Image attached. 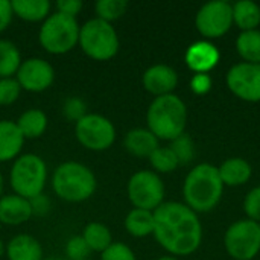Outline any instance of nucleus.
<instances>
[{
    "label": "nucleus",
    "instance_id": "obj_12",
    "mask_svg": "<svg viewBox=\"0 0 260 260\" xmlns=\"http://www.w3.org/2000/svg\"><path fill=\"white\" fill-rule=\"evenodd\" d=\"M227 87L245 102H260V64L238 62L227 73Z\"/></svg>",
    "mask_w": 260,
    "mask_h": 260
},
{
    "label": "nucleus",
    "instance_id": "obj_31",
    "mask_svg": "<svg viewBox=\"0 0 260 260\" xmlns=\"http://www.w3.org/2000/svg\"><path fill=\"white\" fill-rule=\"evenodd\" d=\"M21 87L15 78H2L0 79V105H12L21 94Z\"/></svg>",
    "mask_w": 260,
    "mask_h": 260
},
{
    "label": "nucleus",
    "instance_id": "obj_10",
    "mask_svg": "<svg viewBox=\"0 0 260 260\" xmlns=\"http://www.w3.org/2000/svg\"><path fill=\"white\" fill-rule=\"evenodd\" d=\"M224 247L235 260H253L260 253V224L241 219L233 222L224 236Z\"/></svg>",
    "mask_w": 260,
    "mask_h": 260
},
{
    "label": "nucleus",
    "instance_id": "obj_5",
    "mask_svg": "<svg viewBox=\"0 0 260 260\" xmlns=\"http://www.w3.org/2000/svg\"><path fill=\"white\" fill-rule=\"evenodd\" d=\"M49 171L43 157L34 152H26L12 161L9 171V184L12 193L32 200L44 193Z\"/></svg>",
    "mask_w": 260,
    "mask_h": 260
},
{
    "label": "nucleus",
    "instance_id": "obj_21",
    "mask_svg": "<svg viewBox=\"0 0 260 260\" xmlns=\"http://www.w3.org/2000/svg\"><path fill=\"white\" fill-rule=\"evenodd\" d=\"M17 128L20 129L21 136L26 139H40L49 126L47 114L40 108H29L23 111L18 119L15 120Z\"/></svg>",
    "mask_w": 260,
    "mask_h": 260
},
{
    "label": "nucleus",
    "instance_id": "obj_8",
    "mask_svg": "<svg viewBox=\"0 0 260 260\" xmlns=\"http://www.w3.org/2000/svg\"><path fill=\"white\" fill-rule=\"evenodd\" d=\"M114 123L98 113H87L75 123V136L81 146L93 152L110 149L116 142Z\"/></svg>",
    "mask_w": 260,
    "mask_h": 260
},
{
    "label": "nucleus",
    "instance_id": "obj_19",
    "mask_svg": "<svg viewBox=\"0 0 260 260\" xmlns=\"http://www.w3.org/2000/svg\"><path fill=\"white\" fill-rule=\"evenodd\" d=\"M125 149L137 158H149V155L160 146L158 139L148 128H133L123 139Z\"/></svg>",
    "mask_w": 260,
    "mask_h": 260
},
{
    "label": "nucleus",
    "instance_id": "obj_35",
    "mask_svg": "<svg viewBox=\"0 0 260 260\" xmlns=\"http://www.w3.org/2000/svg\"><path fill=\"white\" fill-rule=\"evenodd\" d=\"M244 212L250 221L260 224V186L251 189L244 200Z\"/></svg>",
    "mask_w": 260,
    "mask_h": 260
},
{
    "label": "nucleus",
    "instance_id": "obj_2",
    "mask_svg": "<svg viewBox=\"0 0 260 260\" xmlns=\"http://www.w3.org/2000/svg\"><path fill=\"white\" fill-rule=\"evenodd\" d=\"M224 184L218 168L209 163L195 166L184 180L183 197L184 204L195 213H207L213 210L222 198Z\"/></svg>",
    "mask_w": 260,
    "mask_h": 260
},
{
    "label": "nucleus",
    "instance_id": "obj_6",
    "mask_svg": "<svg viewBox=\"0 0 260 260\" xmlns=\"http://www.w3.org/2000/svg\"><path fill=\"white\" fill-rule=\"evenodd\" d=\"M78 46L90 59L104 62L117 55L120 49V40L116 27L111 23L94 17L81 24Z\"/></svg>",
    "mask_w": 260,
    "mask_h": 260
},
{
    "label": "nucleus",
    "instance_id": "obj_13",
    "mask_svg": "<svg viewBox=\"0 0 260 260\" xmlns=\"http://www.w3.org/2000/svg\"><path fill=\"white\" fill-rule=\"evenodd\" d=\"M15 79L21 90L29 93H43L53 85L55 69L43 58H26L21 61Z\"/></svg>",
    "mask_w": 260,
    "mask_h": 260
},
{
    "label": "nucleus",
    "instance_id": "obj_7",
    "mask_svg": "<svg viewBox=\"0 0 260 260\" xmlns=\"http://www.w3.org/2000/svg\"><path fill=\"white\" fill-rule=\"evenodd\" d=\"M79 29L78 18L55 11L40 26V46L50 55H66L78 46Z\"/></svg>",
    "mask_w": 260,
    "mask_h": 260
},
{
    "label": "nucleus",
    "instance_id": "obj_34",
    "mask_svg": "<svg viewBox=\"0 0 260 260\" xmlns=\"http://www.w3.org/2000/svg\"><path fill=\"white\" fill-rule=\"evenodd\" d=\"M101 260H137L134 251L122 242H113L102 254Z\"/></svg>",
    "mask_w": 260,
    "mask_h": 260
},
{
    "label": "nucleus",
    "instance_id": "obj_4",
    "mask_svg": "<svg viewBox=\"0 0 260 260\" xmlns=\"http://www.w3.org/2000/svg\"><path fill=\"white\" fill-rule=\"evenodd\" d=\"M53 193L66 203H84L98 189L94 172L79 161H64L58 165L50 178Z\"/></svg>",
    "mask_w": 260,
    "mask_h": 260
},
{
    "label": "nucleus",
    "instance_id": "obj_38",
    "mask_svg": "<svg viewBox=\"0 0 260 260\" xmlns=\"http://www.w3.org/2000/svg\"><path fill=\"white\" fill-rule=\"evenodd\" d=\"M30 203V210H32V216L37 218H43L50 212V200L46 193H41L32 200H29Z\"/></svg>",
    "mask_w": 260,
    "mask_h": 260
},
{
    "label": "nucleus",
    "instance_id": "obj_39",
    "mask_svg": "<svg viewBox=\"0 0 260 260\" xmlns=\"http://www.w3.org/2000/svg\"><path fill=\"white\" fill-rule=\"evenodd\" d=\"M14 17L12 12V6L9 0H0V34L8 29V26L11 24Z\"/></svg>",
    "mask_w": 260,
    "mask_h": 260
},
{
    "label": "nucleus",
    "instance_id": "obj_3",
    "mask_svg": "<svg viewBox=\"0 0 260 260\" xmlns=\"http://www.w3.org/2000/svg\"><path fill=\"white\" fill-rule=\"evenodd\" d=\"M146 128L158 140H175L186 133L187 107L177 94L154 98L146 111Z\"/></svg>",
    "mask_w": 260,
    "mask_h": 260
},
{
    "label": "nucleus",
    "instance_id": "obj_11",
    "mask_svg": "<svg viewBox=\"0 0 260 260\" xmlns=\"http://www.w3.org/2000/svg\"><path fill=\"white\" fill-rule=\"evenodd\" d=\"M195 26L207 40L221 38L233 26V5L225 0H213L203 5L197 12Z\"/></svg>",
    "mask_w": 260,
    "mask_h": 260
},
{
    "label": "nucleus",
    "instance_id": "obj_16",
    "mask_svg": "<svg viewBox=\"0 0 260 260\" xmlns=\"http://www.w3.org/2000/svg\"><path fill=\"white\" fill-rule=\"evenodd\" d=\"M32 218L30 203L15 193L3 195L0 198V224L21 225Z\"/></svg>",
    "mask_w": 260,
    "mask_h": 260
},
{
    "label": "nucleus",
    "instance_id": "obj_40",
    "mask_svg": "<svg viewBox=\"0 0 260 260\" xmlns=\"http://www.w3.org/2000/svg\"><path fill=\"white\" fill-rule=\"evenodd\" d=\"M6 256V244L0 239V257Z\"/></svg>",
    "mask_w": 260,
    "mask_h": 260
},
{
    "label": "nucleus",
    "instance_id": "obj_15",
    "mask_svg": "<svg viewBox=\"0 0 260 260\" xmlns=\"http://www.w3.org/2000/svg\"><path fill=\"white\" fill-rule=\"evenodd\" d=\"M184 61L195 73H209L219 62V50L210 41H197L186 50Z\"/></svg>",
    "mask_w": 260,
    "mask_h": 260
},
{
    "label": "nucleus",
    "instance_id": "obj_43",
    "mask_svg": "<svg viewBox=\"0 0 260 260\" xmlns=\"http://www.w3.org/2000/svg\"><path fill=\"white\" fill-rule=\"evenodd\" d=\"M43 260H66V259H61V257H46V259Z\"/></svg>",
    "mask_w": 260,
    "mask_h": 260
},
{
    "label": "nucleus",
    "instance_id": "obj_26",
    "mask_svg": "<svg viewBox=\"0 0 260 260\" xmlns=\"http://www.w3.org/2000/svg\"><path fill=\"white\" fill-rule=\"evenodd\" d=\"M21 61V53L17 44L0 38V79L15 78Z\"/></svg>",
    "mask_w": 260,
    "mask_h": 260
},
{
    "label": "nucleus",
    "instance_id": "obj_30",
    "mask_svg": "<svg viewBox=\"0 0 260 260\" xmlns=\"http://www.w3.org/2000/svg\"><path fill=\"white\" fill-rule=\"evenodd\" d=\"M169 148L174 151L177 160L180 165H187L193 160L195 155V148H193V142L189 137V134H181L180 137H177L175 140L171 142Z\"/></svg>",
    "mask_w": 260,
    "mask_h": 260
},
{
    "label": "nucleus",
    "instance_id": "obj_44",
    "mask_svg": "<svg viewBox=\"0 0 260 260\" xmlns=\"http://www.w3.org/2000/svg\"><path fill=\"white\" fill-rule=\"evenodd\" d=\"M87 260H91V259H87Z\"/></svg>",
    "mask_w": 260,
    "mask_h": 260
},
{
    "label": "nucleus",
    "instance_id": "obj_22",
    "mask_svg": "<svg viewBox=\"0 0 260 260\" xmlns=\"http://www.w3.org/2000/svg\"><path fill=\"white\" fill-rule=\"evenodd\" d=\"M12 12L23 21L43 23L52 14V3L47 0H12Z\"/></svg>",
    "mask_w": 260,
    "mask_h": 260
},
{
    "label": "nucleus",
    "instance_id": "obj_42",
    "mask_svg": "<svg viewBox=\"0 0 260 260\" xmlns=\"http://www.w3.org/2000/svg\"><path fill=\"white\" fill-rule=\"evenodd\" d=\"M157 260H178L177 257H174V256H163V257H160V259Z\"/></svg>",
    "mask_w": 260,
    "mask_h": 260
},
{
    "label": "nucleus",
    "instance_id": "obj_33",
    "mask_svg": "<svg viewBox=\"0 0 260 260\" xmlns=\"http://www.w3.org/2000/svg\"><path fill=\"white\" fill-rule=\"evenodd\" d=\"M62 114L70 122H78L87 114V104L81 98H69L62 105Z\"/></svg>",
    "mask_w": 260,
    "mask_h": 260
},
{
    "label": "nucleus",
    "instance_id": "obj_28",
    "mask_svg": "<svg viewBox=\"0 0 260 260\" xmlns=\"http://www.w3.org/2000/svg\"><path fill=\"white\" fill-rule=\"evenodd\" d=\"M149 163L155 174H171L180 166L174 151L169 146H158L149 155Z\"/></svg>",
    "mask_w": 260,
    "mask_h": 260
},
{
    "label": "nucleus",
    "instance_id": "obj_17",
    "mask_svg": "<svg viewBox=\"0 0 260 260\" xmlns=\"http://www.w3.org/2000/svg\"><path fill=\"white\" fill-rule=\"evenodd\" d=\"M24 137L17 128L15 122L3 119L0 120V163L14 161L21 155Z\"/></svg>",
    "mask_w": 260,
    "mask_h": 260
},
{
    "label": "nucleus",
    "instance_id": "obj_29",
    "mask_svg": "<svg viewBox=\"0 0 260 260\" xmlns=\"http://www.w3.org/2000/svg\"><path fill=\"white\" fill-rule=\"evenodd\" d=\"M128 9L126 0H99L94 3L96 18H101L107 23H113L125 15Z\"/></svg>",
    "mask_w": 260,
    "mask_h": 260
},
{
    "label": "nucleus",
    "instance_id": "obj_18",
    "mask_svg": "<svg viewBox=\"0 0 260 260\" xmlns=\"http://www.w3.org/2000/svg\"><path fill=\"white\" fill-rule=\"evenodd\" d=\"M8 260H43V247L30 235H15L6 244Z\"/></svg>",
    "mask_w": 260,
    "mask_h": 260
},
{
    "label": "nucleus",
    "instance_id": "obj_24",
    "mask_svg": "<svg viewBox=\"0 0 260 260\" xmlns=\"http://www.w3.org/2000/svg\"><path fill=\"white\" fill-rule=\"evenodd\" d=\"M81 236L84 238V241L87 242L88 248L91 250V253H104L111 244H113V235H111V230L102 224V222H98V221H91L88 222Z\"/></svg>",
    "mask_w": 260,
    "mask_h": 260
},
{
    "label": "nucleus",
    "instance_id": "obj_37",
    "mask_svg": "<svg viewBox=\"0 0 260 260\" xmlns=\"http://www.w3.org/2000/svg\"><path fill=\"white\" fill-rule=\"evenodd\" d=\"M190 88L195 94H206L212 88V78L209 73H195L190 79Z\"/></svg>",
    "mask_w": 260,
    "mask_h": 260
},
{
    "label": "nucleus",
    "instance_id": "obj_14",
    "mask_svg": "<svg viewBox=\"0 0 260 260\" xmlns=\"http://www.w3.org/2000/svg\"><path fill=\"white\" fill-rule=\"evenodd\" d=\"M142 84L143 88L155 98L172 94V91L178 85V75L171 66L154 64L145 70L142 76Z\"/></svg>",
    "mask_w": 260,
    "mask_h": 260
},
{
    "label": "nucleus",
    "instance_id": "obj_25",
    "mask_svg": "<svg viewBox=\"0 0 260 260\" xmlns=\"http://www.w3.org/2000/svg\"><path fill=\"white\" fill-rule=\"evenodd\" d=\"M233 24L242 32L256 30L260 24V6L253 0H241L233 5Z\"/></svg>",
    "mask_w": 260,
    "mask_h": 260
},
{
    "label": "nucleus",
    "instance_id": "obj_36",
    "mask_svg": "<svg viewBox=\"0 0 260 260\" xmlns=\"http://www.w3.org/2000/svg\"><path fill=\"white\" fill-rule=\"evenodd\" d=\"M84 3L81 0H58L55 3V11L69 17L76 18L79 15V12L82 11Z\"/></svg>",
    "mask_w": 260,
    "mask_h": 260
},
{
    "label": "nucleus",
    "instance_id": "obj_23",
    "mask_svg": "<svg viewBox=\"0 0 260 260\" xmlns=\"http://www.w3.org/2000/svg\"><path fill=\"white\" fill-rule=\"evenodd\" d=\"M125 230L133 238H146L154 233V212L131 209L125 216Z\"/></svg>",
    "mask_w": 260,
    "mask_h": 260
},
{
    "label": "nucleus",
    "instance_id": "obj_9",
    "mask_svg": "<svg viewBox=\"0 0 260 260\" xmlns=\"http://www.w3.org/2000/svg\"><path fill=\"white\" fill-rule=\"evenodd\" d=\"M126 195L134 209L154 212L165 203V184L158 174L142 169L129 177Z\"/></svg>",
    "mask_w": 260,
    "mask_h": 260
},
{
    "label": "nucleus",
    "instance_id": "obj_27",
    "mask_svg": "<svg viewBox=\"0 0 260 260\" xmlns=\"http://www.w3.org/2000/svg\"><path fill=\"white\" fill-rule=\"evenodd\" d=\"M236 50L244 62L260 64V30L241 32L236 40Z\"/></svg>",
    "mask_w": 260,
    "mask_h": 260
},
{
    "label": "nucleus",
    "instance_id": "obj_20",
    "mask_svg": "<svg viewBox=\"0 0 260 260\" xmlns=\"http://www.w3.org/2000/svg\"><path fill=\"white\" fill-rule=\"evenodd\" d=\"M218 172L224 186L236 187V186H244L245 183H248L253 174V168L245 158L232 157L218 168Z\"/></svg>",
    "mask_w": 260,
    "mask_h": 260
},
{
    "label": "nucleus",
    "instance_id": "obj_32",
    "mask_svg": "<svg viewBox=\"0 0 260 260\" xmlns=\"http://www.w3.org/2000/svg\"><path fill=\"white\" fill-rule=\"evenodd\" d=\"M64 251H66L67 260H87L90 259V254H91V250L88 248L87 242L84 241L81 235L70 238L66 244Z\"/></svg>",
    "mask_w": 260,
    "mask_h": 260
},
{
    "label": "nucleus",
    "instance_id": "obj_41",
    "mask_svg": "<svg viewBox=\"0 0 260 260\" xmlns=\"http://www.w3.org/2000/svg\"><path fill=\"white\" fill-rule=\"evenodd\" d=\"M3 189H5V178H3V174L0 172V198L3 197Z\"/></svg>",
    "mask_w": 260,
    "mask_h": 260
},
{
    "label": "nucleus",
    "instance_id": "obj_1",
    "mask_svg": "<svg viewBox=\"0 0 260 260\" xmlns=\"http://www.w3.org/2000/svg\"><path fill=\"white\" fill-rule=\"evenodd\" d=\"M152 235L171 256H190L203 242V225L186 204L168 201L154 210Z\"/></svg>",
    "mask_w": 260,
    "mask_h": 260
}]
</instances>
